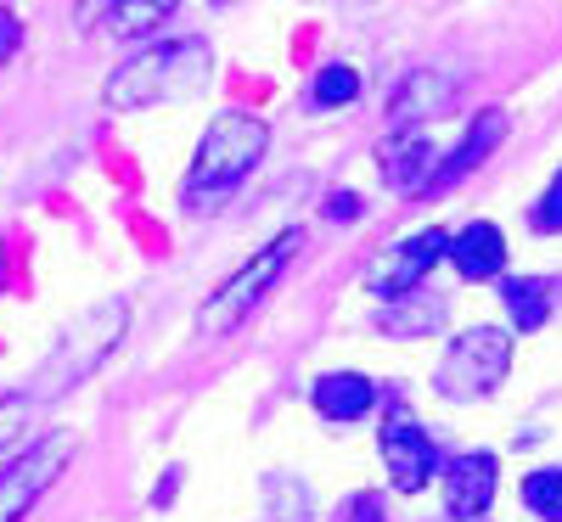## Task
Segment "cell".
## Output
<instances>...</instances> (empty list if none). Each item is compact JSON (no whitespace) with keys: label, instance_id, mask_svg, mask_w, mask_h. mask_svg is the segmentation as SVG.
I'll return each mask as SVG.
<instances>
[{"label":"cell","instance_id":"1","mask_svg":"<svg viewBox=\"0 0 562 522\" xmlns=\"http://www.w3.org/2000/svg\"><path fill=\"white\" fill-rule=\"evenodd\" d=\"M265 124L248 113H225L214 118V129L203 135V147L192 158V180H186V197H225L231 185H243L248 169L265 158Z\"/></svg>","mask_w":562,"mask_h":522},{"label":"cell","instance_id":"2","mask_svg":"<svg viewBox=\"0 0 562 522\" xmlns=\"http://www.w3.org/2000/svg\"><path fill=\"white\" fill-rule=\"evenodd\" d=\"M299 248H304V236L299 230H281L276 242L265 248V253H254L237 275H225L220 287L209 293V304H203V315H198V326H203V338H225L231 326H243L254 309H259V298L281 281V270H288L293 259H299Z\"/></svg>","mask_w":562,"mask_h":522},{"label":"cell","instance_id":"3","mask_svg":"<svg viewBox=\"0 0 562 522\" xmlns=\"http://www.w3.org/2000/svg\"><path fill=\"white\" fill-rule=\"evenodd\" d=\"M203 68H209V52L198 39H164V45H153V52L130 57L108 79V107H147L158 97H175V90L198 84Z\"/></svg>","mask_w":562,"mask_h":522},{"label":"cell","instance_id":"4","mask_svg":"<svg viewBox=\"0 0 562 522\" xmlns=\"http://www.w3.org/2000/svg\"><path fill=\"white\" fill-rule=\"evenodd\" d=\"M119 338H124V304H102V309H90V315L68 331V338L57 343V354L40 365L29 399H34V405H45V399H57L63 388L85 383V376H90V371H97V365L119 349Z\"/></svg>","mask_w":562,"mask_h":522},{"label":"cell","instance_id":"5","mask_svg":"<svg viewBox=\"0 0 562 522\" xmlns=\"http://www.w3.org/2000/svg\"><path fill=\"white\" fill-rule=\"evenodd\" d=\"M512 371V338L501 326H473L445 349L439 371H434V388L445 399H484L506 383Z\"/></svg>","mask_w":562,"mask_h":522},{"label":"cell","instance_id":"6","mask_svg":"<svg viewBox=\"0 0 562 522\" xmlns=\"http://www.w3.org/2000/svg\"><path fill=\"white\" fill-rule=\"evenodd\" d=\"M68 461H74V439L68 433H45L40 444L18 450L7 461V472H0V522H23L40 506V495L63 478Z\"/></svg>","mask_w":562,"mask_h":522},{"label":"cell","instance_id":"7","mask_svg":"<svg viewBox=\"0 0 562 522\" xmlns=\"http://www.w3.org/2000/svg\"><path fill=\"white\" fill-rule=\"evenodd\" d=\"M445 248H450V236L445 230H416L405 248H394L378 270H371V293H383V298H411L422 281L434 275V264H445Z\"/></svg>","mask_w":562,"mask_h":522},{"label":"cell","instance_id":"8","mask_svg":"<svg viewBox=\"0 0 562 522\" xmlns=\"http://www.w3.org/2000/svg\"><path fill=\"white\" fill-rule=\"evenodd\" d=\"M383 466H389L400 495H416V489H428V478L439 472V450L411 416H394L383 427Z\"/></svg>","mask_w":562,"mask_h":522},{"label":"cell","instance_id":"9","mask_svg":"<svg viewBox=\"0 0 562 522\" xmlns=\"http://www.w3.org/2000/svg\"><path fill=\"white\" fill-rule=\"evenodd\" d=\"M378 163L389 174L394 192H422L434 174H439V147H434V129H394L383 147H378Z\"/></svg>","mask_w":562,"mask_h":522},{"label":"cell","instance_id":"10","mask_svg":"<svg viewBox=\"0 0 562 522\" xmlns=\"http://www.w3.org/2000/svg\"><path fill=\"white\" fill-rule=\"evenodd\" d=\"M495 478H501L495 455H484V450L456 455V461L445 466V511H450L456 522L484 517V511H490V500H495Z\"/></svg>","mask_w":562,"mask_h":522},{"label":"cell","instance_id":"11","mask_svg":"<svg viewBox=\"0 0 562 522\" xmlns=\"http://www.w3.org/2000/svg\"><path fill=\"white\" fill-rule=\"evenodd\" d=\"M445 259L456 264L461 281H495L501 264H506V236H501L490 219H473V225H461V230L450 236Z\"/></svg>","mask_w":562,"mask_h":522},{"label":"cell","instance_id":"12","mask_svg":"<svg viewBox=\"0 0 562 522\" xmlns=\"http://www.w3.org/2000/svg\"><path fill=\"white\" fill-rule=\"evenodd\" d=\"M310 399H315V410L326 421H360L371 405H378V388H371L360 371H326Z\"/></svg>","mask_w":562,"mask_h":522},{"label":"cell","instance_id":"13","mask_svg":"<svg viewBox=\"0 0 562 522\" xmlns=\"http://www.w3.org/2000/svg\"><path fill=\"white\" fill-rule=\"evenodd\" d=\"M450 107V79L445 73H411L405 90L394 97V118L411 124V118H428V113H445Z\"/></svg>","mask_w":562,"mask_h":522},{"label":"cell","instance_id":"14","mask_svg":"<svg viewBox=\"0 0 562 522\" xmlns=\"http://www.w3.org/2000/svg\"><path fill=\"white\" fill-rule=\"evenodd\" d=\"M506 309H512V320H518V331L546 326V315H551V281H540V275H512V281H506Z\"/></svg>","mask_w":562,"mask_h":522},{"label":"cell","instance_id":"15","mask_svg":"<svg viewBox=\"0 0 562 522\" xmlns=\"http://www.w3.org/2000/svg\"><path fill=\"white\" fill-rule=\"evenodd\" d=\"M175 7H180V0H119V7H113L102 23H108V34H119V39H135V34L158 29V23H164Z\"/></svg>","mask_w":562,"mask_h":522},{"label":"cell","instance_id":"16","mask_svg":"<svg viewBox=\"0 0 562 522\" xmlns=\"http://www.w3.org/2000/svg\"><path fill=\"white\" fill-rule=\"evenodd\" d=\"M501 129H506V118H501V113H484V118L473 124V135H467L461 147H456V152H450V158L439 163V174L450 180V174H467L473 163H484V158H490V147L501 140Z\"/></svg>","mask_w":562,"mask_h":522},{"label":"cell","instance_id":"17","mask_svg":"<svg viewBox=\"0 0 562 522\" xmlns=\"http://www.w3.org/2000/svg\"><path fill=\"white\" fill-rule=\"evenodd\" d=\"M524 506H529L540 522H562V466L529 472V478H524Z\"/></svg>","mask_w":562,"mask_h":522},{"label":"cell","instance_id":"18","mask_svg":"<svg viewBox=\"0 0 562 522\" xmlns=\"http://www.w3.org/2000/svg\"><path fill=\"white\" fill-rule=\"evenodd\" d=\"M360 97V73L355 68H321V79H315V102L321 107H349Z\"/></svg>","mask_w":562,"mask_h":522},{"label":"cell","instance_id":"19","mask_svg":"<svg viewBox=\"0 0 562 522\" xmlns=\"http://www.w3.org/2000/svg\"><path fill=\"white\" fill-rule=\"evenodd\" d=\"M29 410H34L29 394H7V399H0V455L23 444V433H29Z\"/></svg>","mask_w":562,"mask_h":522},{"label":"cell","instance_id":"20","mask_svg":"<svg viewBox=\"0 0 562 522\" xmlns=\"http://www.w3.org/2000/svg\"><path fill=\"white\" fill-rule=\"evenodd\" d=\"M405 309H416V304H405ZM439 320H445V309H439V304H428L422 315H394V309L383 315V326H389V331H434Z\"/></svg>","mask_w":562,"mask_h":522},{"label":"cell","instance_id":"21","mask_svg":"<svg viewBox=\"0 0 562 522\" xmlns=\"http://www.w3.org/2000/svg\"><path fill=\"white\" fill-rule=\"evenodd\" d=\"M535 225H540V230H562V169H557L551 192H546L540 208H535Z\"/></svg>","mask_w":562,"mask_h":522},{"label":"cell","instance_id":"22","mask_svg":"<svg viewBox=\"0 0 562 522\" xmlns=\"http://www.w3.org/2000/svg\"><path fill=\"white\" fill-rule=\"evenodd\" d=\"M344 522H389V511H383L378 495H355L349 511H344Z\"/></svg>","mask_w":562,"mask_h":522},{"label":"cell","instance_id":"23","mask_svg":"<svg viewBox=\"0 0 562 522\" xmlns=\"http://www.w3.org/2000/svg\"><path fill=\"white\" fill-rule=\"evenodd\" d=\"M18 45H23V23H18L12 12H0V68L18 57Z\"/></svg>","mask_w":562,"mask_h":522},{"label":"cell","instance_id":"24","mask_svg":"<svg viewBox=\"0 0 562 522\" xmlns=\"http://www.w3.org/2000/svg\"><path fill=\"white\" fill-rule=\"evenodd\" d=\"M360 214V197L355 192H333V197H326V219H333V225H349Z\"/></svg>","mask_w":562,"mask_h":522}]
</instances>
